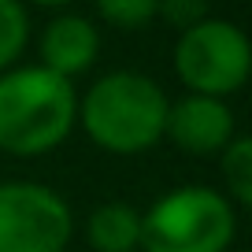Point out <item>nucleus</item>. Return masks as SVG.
Wrapping results in <instances>:
<instances>
[{
    "label": "nucleus",
    "instance_id": "10",
    "mask_svg": "<svg viewBox=\"0 0 252 252\" xmlns=\"http://www.w3.org/2000/svg\"><path fill=\"white\" fill-rule=\"evenodd\" d=\"M26 37H30V23L19 0H0V74L11 71V63L23 56Z\"/></svg>",
    "mask_w": 252,
    "mask_h": 252
},
{
    "label": "nucleus",
    "instance_id": "12",
    "mask_svg": "<svg viewBox=\"0 0 252 252\" xmlns=\"http://www.w3.org/2000/svg\"><path fill=\"white\" fill-rule=\"evenodd\" d=\"M156 15H163L167 23L189 30V26L208 19V0H156Z\"/></svg>",
    "mask_w": 252,
    "mask_h": 252
},
{
    "label": "nucleus",
    "instance_id": "9",
    "mask_svg": "<svg viewBox=\"0 0 252 252\" xmlns=\"http://www.w3.org/2000/svg\"><path fill=\"white\" fill-rule=\"evenodd\" d=\"M222 182H226L230 204H252V141L249 137H234L222 149Z\"/></svg>",
    "mask_w": 252,
    "mask_h": 252
},
{
    "label": "nucleus",
    "instance_id": "2",
    "mask_svg": "<svg viewBox=\"0 0 252 252\" xmlns=\"http://www.w3.org/2000/svg\"><path fill=\"white\" fill-rule=\"evenodd\" d=\"M167 104V93L149 74L111 71L93 82V89L78 100V119L93 145L119 156H134L163 137Z\"/></svg>",
    "mask_w": 252,
    "mask_h": 252
},
{
    "label": "nucleus",
    "instance_id": "3",
    "mask_svg": "<svg viewBox=\"0 0 252 252\" xmlns=\"http://www.w3.org/2000/svg\"><path fill=\"white\" fill-rule=\"evenodd\" d=\"M234 234V204L208 186H182L141 215L145 252H226Z\"/></svg>",
    "mask_w": 252,
    "mask_h": 252
},
{
    "label": "nucleus",
    "instance_id": "11",
    "mask_svg": "<svg viewBox=\"0 0 252 252\" xmlns=\"http://www.w3.org/2000/svg\"><path fill=\"white\" fill-rule=\"evenodd\" d=\"M96 11H100L111 26L137 30V26L156 19V0H96Z\"/></svg>",
    "mask_w": 252,
    "mask_h": 252
},
{
    "label": "nucleus",
    "instance_id": "4",
    "mask_svg": "<svg viewBox=\"0 0 252 252\" xmlns=\"http://www.w3.org/2000/svg\"><path fill=\"white\" fill-rule=\"evenodd\" d=\"M174 71L189 86V93L200 96H226L249 82L252 48L249 37L234 23L204 19V23L182 30V41L174 48Z\"/></svg>",
    "mask_w": 252,
    "mask_h": 252
},
{
    "label": "nucleus",
    "instance_id": "13",
    "mask_svg": "<svg viewBox=\"0 0 252 252\" xmlns=\"http://www.w3.org/2000/svg\"><path fill=\"white\" fill-rule=\"evenodd\" d=\"M37 4H67V0H37Z\"/></svg>",
    "mask_w": 252,
    "mask_h": 252
},
{
    "label": "nucleus",
    "instance_id": "5",
    "mask_svg": "<svg viewBox=\"0 0 252 252\" xmlns=\"http://www.w3.org/2000/svg\"><path fill=\"white\" fill-rule=\"evenodd\" d=\"M74 234L71 208L37 182H0V252H63Z\"/></svg>",
    "mask_w": 252,
    "mask_h": 252
},
{
    "label": "nucleus",
    "instance_id": "1",
    "mask_svg": "<svg viewBox=\"0 0 252 252\" xmlns=\"http://www.w3.org/2000/svg\"><path fill=\"white\" fill-rule=\"evenodd\" d=\"M74 86L45 67H19L0 74V152L41 156L74 130Z\"/></svg>",
    "mask_w": 252,
    "mask_h": 252
},
{
    "label": "nucleus",
    "instance_id": "6",
    "mask_svg": "<svg viewBox=\"0 0 252 252\" xmlns=\"http://www.w3.org/2000/svg\"><path fill=\"white\" fill-rule=\"evenodd\" d=\"M163 134L186 152L212 156V152H222L234 141V111H230L219 96L189 93V96H182L178 104H167Z\"/></svg>",
    "mask_w": 252,
    "mask_h": 252
},
{
    "label": "nucleus",
    "instance_id": "8",
    "mask_svg": "<svg viewBox=\"0 0 252 252\" xmlns=\"http://www.w3.org/2000/svg\"><path fill=\"white\" fill-rule=\"evenodd\" d=\"M86 237L96 252H134L141 245V215L130 204H100L89 215Z\"/></svg>",
    "mask_w": 252,
    "mask_h": 252
},
{
    "label": "nucleus",
    "instance_id": "7",
    "mask_svg": "<svg viewBox=\"0 0 252 252\" xmlns=\"http://www.w3.org/2000/svg\"><path fill=\"white\" fill-rule=\"evenodd\" d=\"M96 52H100V33L82 15H60L41 33V60H45L41 67L67 82L86 74L96 63Z\"/></svg>",
    "mask_w": 252,
    "mask_h": 252
}]
</instances>
